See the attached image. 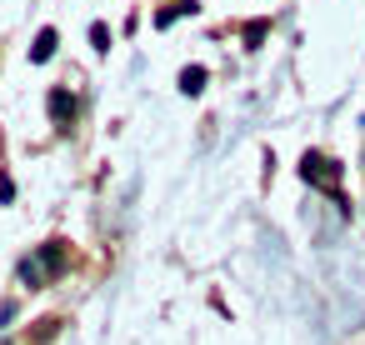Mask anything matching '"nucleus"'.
Here are the masks:
<instances>
[{
	"label": "nucleus",
	"instance_id": "1",
	"mask_svg": "<svg viewBox=\"0 0 365 345\" xmlns=\"http://www.w3.org/2000/svg\"><path fill=\"white\" fill-rule=\"evenodd\" d=\"M61 270H66V245H61V240L41 245V255L21 260V280H26V285H46V280L61 275Z\"/></svg>",
	"mask_w": 365,
	"mask_h": 345
},
{
	"label": "nucleus",
	"instance_id": "2",
	"mask_svg": "<svg viewBox=\"0 0 365 345\" xmlns=\"http://www.w3.org/2000/svg\"><path fill=\"white\" fill-rule=\"evenodd\" d=\"M300 175H305L315 190H325V195H335V190H340V165H335V160H325L320 150H305V160H300Z\"/></svg>",
	"mask_w": 365,
	"mask_h": 345
},
{
	"label": "nucleus",
	"instance_id": "3",
	"mask_svg": "<svg viewBox=\"0 0 365 345\" xmlns=\"http://www.w3.org/2000/svg\"><path fill=\"white\" fill-rule=\"evenodd\" d=\"M71 115H76V96L56 86V91H51V120H56V125H66Z\"/></svg>",
	"mask_w": 365,
	"mask_h": 345
},
{
	"label": "nucleus",
	"instance_id": "4",
	"mask_svg": "<svg viewBox=\"0 0 365 345\" xmlns=\"http://www.w3.org/2000/svg\"><path fill=\"white\" fill-rule=\"evenodd\" d=\"M56 46H61V36H56V31L46 26V31L36 36V46H31V61H36V66H46V61L56 56Z\"/></svg>",
	"mask_w": 365,
	"mask_h": 345
},
{
	"label": "nucleus",
	"instance_id": "5",
	"mask_svg": "<svg viewBox=\"0 0 365 345\" xmlns=\"http://www.w3.org/2000/svg\"><path fill=\"white\" fill-rule=\"evenodd\" d=\"M180 91H185V96H200V91H205V66H185V71H180Z\"/></svg>",
	"mask_w": 365,
	"mask_h": 345
},
{
	"label": "nucleus",
	"instance_id": "6",
	"mask_svg": "<svg viewBox=\"0 0 365 345\" xmlns=\"http://www.w3.org/2000/svg\"><path fill=\"white\" fill-rule=\"evenodd\" d=\"M91 46H96V51H110V31H106V26H101V21H96V26H91Z\"/></svg>",
	"mask_w": 365,
	"mask_h": 345
},
{
	"label": "nucleus",
	"instance_id": "7",
	"mask_svg": "<svg viewBox=\"0 0 365 345\" xmlns=\"http://www.w3.org/2000/svg\"><path fill=\"white\" fill-rule=\"evenodd\" d=\"M260 41H265V21H250L245 26V46H260Z\"/></svg>",
	"mask_w": 365,
	"mask_h": 345
},
{
	"label": "nucleus",
	"instance_id": "8",
	"mask_svg": "<svg viewBox=\"0 0 365 345\" xmlns=\"http://www.w3.org/2000/svg\"><path fill=\"white\" fill-rule=\"evenodd\" d=\"M11 320H16V305H0V330H6Z\"/></svg>",
	"mask_w": 365,
	"mask_h": 345
}]
</instances>
